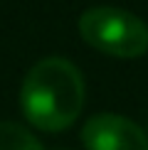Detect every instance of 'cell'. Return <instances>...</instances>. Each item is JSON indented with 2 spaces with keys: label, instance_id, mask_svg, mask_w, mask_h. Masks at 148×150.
Returning a JSON list of instances; mask_svg holds the SVG:
<instances>
[{
  "label": "cell",
  "instance_id": "6da1fadb",
  "mask_svg": "<svg viewBox=\"0 0 148 150\" xmlns=\"http://www.w3.org/2000/svg\"><path fill=\"white\" fill-rule=\"evenodd\" d=\"M27 121L40 130H64L84 106V79L72 62L47 57L27 71L20 91Z\"/></svg>",
  "mask_w": 148,
  "mask_h": 150
},
{
  "label": "cell",
  "instance_id": "7a4b0ae2",
  "mask_svg": "<svg viewBox=\"0 0 148 150\" xmlns=\"http://www.w3.org/2000/svg\"><path fill=\"white\" fill-rule=\"evenodd\" d=\"M79 32L94 49L119 59L148 52V25L119 8H91L79 17Z\"/></svg>",
  "mask_w": 148,
  "mask_h": 150
},
{
  "label": "cell",
  "instance_id": "3957f363",
  "mask_svg": "<svg viewBox=\"0 0 148 150\" xmlns=\"http://www.w3.org/2000/svg\"><path fill=\"white\" fill-rule=\"evenodd\" d=\"M86 150H148V135L133 121L116 113H96L84 123Z\"/></svg>",
  "mask_w": 148,
  "mask_h": 150
},
{
  "label": "cell",
  "instance_id": "277c9868",
  "mask_svg": "<svg viewBox=\"0 0 148 150\" xmlns=\"http://www.w3.org/2000/svg\"><path fill=\"white\" fill-rule=\"evenodd\" d=\"M0 150H42V145L37 143V138H32L27 128L3 121L0 123Z\"/></svg>",
  "mask_w": 148,
  "mask_h": 150
}]
</instances>
